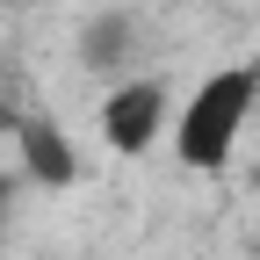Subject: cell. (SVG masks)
I'll return each instance as SVG.
<instances>
[{
    "mask_svg": "<svg viewBox=\"0 0 260 260\" xmlns=\"http://www.w3.org/2000/svg\"><path fill=\"white\" fill-rule=\"evenodd\" d=\"M253 102H260V73L253 65H217V73L181 102V116H174L181 167H195V174L232 167V152H239L246 123H253Z\"/></svg>",
    "mask_w": 260,
    "mask_h": 260,
    "instance_id": "cell-1",
    "label": "cell"
},
{
    "mask_svg": "<svg viewBox=\"0 0 260 260\" xmlns=\"http://www.w3.org/2000/svg\"><path fill=\"white\" fill-rule=\"evenodd\" d=\"M159 123H167V87L159 80H116L109 87V102H102V145L109 152H123V159L152 152Z\"/></svg>",
    "mask_w": 260,
    "mask_h": 260,
    "instance_id": "cell-2",
    "label": "cell"
},
{
    "mask_svg": "<svg viewBox=\"0 0 260 260\" xmlns=\"http://www.w3.org/2000/svg\"><path fill=\"white\" fill-rule=\"evenodd\" d=\"M8 138H15V159H22V174L37 188H73L80 181V152H73V138L51 116H15Z\"/></svg>",
    "mask_w": 260,
    "mask_h": 260,
    "instance_id": "cell-3",
    "label": "cell"
},
{
    "mask_svg": "<svg viewBox=\"0 0 260 260\" xmlns=\"http://www.w3.org/2000/svg\"><path fill=\"white\" fill-rule=\"evenodd\" d=\"M87 65H102V73H123V65H130V22L123 15H102V22L87 29Z\"/></svg>",
    "mask_w": 260,
    "mask_h": 260,
    "instance_id": "cell-4",
    "label": "cell"
},
{
    "mask_svg": "<svg viewBox=\"0 0 260 260\" xmlns=\"http://www.w3.org/2000/svg\"><path fill=\"white\" fill-rule=\"evenodd\" d=\"M15 130V109H8V87H0V138Z\"/></svg>",
    "mask_w": 260,
    "mask_h": 260,
    "instance_id": "cell-5",
    "label": "cell"
}]
</instances>
